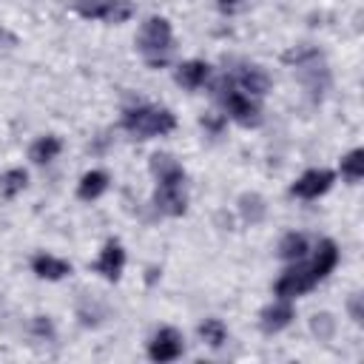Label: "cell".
<instances>
[{
  "instance_id": "cell-1",
  "label": "cell",
  "mask_w": 364,
  "mask_h": 364,
  "mask_svg": "<svg viewBox=\"0 0 364 364\" xmlns=\"http://www.w3.org/2000/svg\"><path fill=\"white\" fill-rule=\"evenodd\" d=\"M176 119L168 108H154V105H136L128 108L122 114V128L128 134H134L136 139H151V136H162L168 131H173Z\"/></svg>"
},
{
  "instance_id": "cell-2",
  "label": "cell",
  "mask_w": 364,
  "mask_h": 364,
  "mask_svg": "<svg viewBox=\"0 0 364 364\" xmlns=\"http://www.w3.org/2000/svg\"><path fill=\"white\" fill-rule=\"evenodd\" d=\"M142 57L151 65H162L168 60V54L173 51V34H171V23L165 17H148L142 23L139 40H136Z\"/></svg>"
},
{
  "instance_id": "cell-3",
  "label": "cell",
  "mask_w": 364,
  "mask_h": 364,
  "mask_svg": "<svg viewBox=\"0 0 364 364\" xmlns=\"http://www.w3.org/2000/svg\"><path fill=\"white\" fill-rule=\"evenodd\" d=\"M71 9L85 20H105V23H125L136 11L131 0H71Z\"/></svg>"
},
{
  "instance_id": "cell-4",
  "label": "cell",
  "mask_w": 364,
  "mask_h": 364,
  "mask_svg": "<svg viewBox=\"0 0 364 364\" xmlns=\"http://www.w3.org/2000/svg\"><path fill=\"white\" fill-rule=\"evenodd\" d=\"M222 102H225V111L230 114V119H236L239 125H245V128H253V125H259L262 122V111H259V105L247 97V94H242V91H228V94H222Z\"/></svg>"
},
{
  "instance_id": "cell-5",
  "label": "cell",
  "mask_w": 364,
  "mask_h": 364,
  "mask_svg": "<svg viewBox=\"0 0 364 364\" xmlns=\"http://www.w3.org/2000/svg\"><path fill=\"white\" fill-rule=\"evenodd\" d=\"M316 284H318V282H316L310 264H299V267H290V270H284V273L279 276V282H276V296L293 299V296H301V293L313 290Z\"/></svg>"
},
{
  "instance_id": "cell-6",
  "label": "cell",
  "mask_w": 364,
  "mask_h": 364,
  "mask_svg": "<svg viewBox=\"0 0 364 364\" xmlns=\"http://www.w3.org/2000/svg\"><path fill=\"white\" fill-rule=\"evenodd\" d=\"M182 350H185L182 333L173 330V327H162V330L151 338V344H148V355H151L154 361H173V358L182 355Z\"/></svg>"
},
{
  "instance_id": "cell-7",
  "label": "cell",
  "mask_w": 364,
  "mask_h": 364,
  "mask_svg": "<svg viewBox=\"0 0 364 364\" xmlns=\"http://www.w3.org/2000/svg\"><path fill=\"white\" fill-rule=\"evenodd\" d=\"M333 179H336V173L333 171H327V168H316V171H307L304 176H299L296 182H293V196H301V199H316V196H321V193H327L330 191V185H333Z\"/></svg>"
},
{
  "instance_id": "cell-8",
  "label": "cell",
  "mask_w": 364,
  "mask_h": 364,
  "mask_svg": "<svg viewBox=\"0 0 364 364\" xmlns=\"http://www.w3.org/2000/svg\"><path fill=\"white\" fill-rule=\"evenodd\" d=\"M94 267H97V273H102L108 282H117V279L122 276V267H125V250H122V245H119L117 239H108Z\"/></svg>"
},
{
  "instance_id": "cell-9",
  "label": "cell",
  "mask_w": 364,
  "mask_h": 364,
  "mask_svg": "<svg viewBox=\"0 0 364 364\" xmlns=\"http://www.w3.org/2000/svg\"><path fill=\"white\" fill-rule=\"evenodd\" d=\"M154 205H156L159 213L182 216L188 210V199H185L182 185H159L156 193H154Z\"/></svg>"
},
{
  "instance_id": "cell-10",
  "label": "cell",
  "mask_w": 364,
  "mask_h": 364,
  "mask_svg": "<svg viewBox=\"0 0 364 364\" xmlns=\"http://www.w3.org/2000/svg\"><path fill=\"white\" fill-rule=\"evenodd\" d=\"M296 68H299L301 82H304L307 91L313 94V100H321V94H324L327 82H330V74H327V68L321 65V57L307 60V63H301V65H296Z\"/></svg>"
},
{
  "instance_id": "cell-11",
  "label": "cell",
  "mask_w": 364,
  "mask_h": 364,
  "mask_svg": "<svg viewBox=\"0 0 364 364\" xmlns=\"http://www.w3.org/2000/svg\"><path fill=\"white\" fill-rule=\"evenodd\" d=\"M293 316H296V310H293L290 301H276V304H267L259 313V327L264 333H279L293 321Z\"/></svg>"
},
{
  "instance_id": "cell-12",
  "label": "cell",
  "mask_w": 364,
  "mask_h": 364,
  "mask_svg": "<svg viewBox=\"0 0 364 364\" xmlns=\"http://www.w3.org/2000/svg\"><path fill=\"white\" fill-rule=\"evenodd\" d=\"M151 171L159 179V185H182L185 182V171L171 154H154L151 156Z\"/></svg>"
},
{
  "instance_id": "cell-13",
  "label": "cell",
  "mask_w": 364,
  "mask_h": 364,
  "mask_svg": "<svg viewBox=\"0 0 364 364\" xmlns=\"http://www.w3.org/2000/svg\"><path fill=\"white\" fill-rule=\"evenodd\" d=\"M31 270L40 276V279H48V282H57L63 276L71 273V264L65 259H57V256H48V253H37L31 259Z\"/></svg>"
},
{
  "instance_id": "cell-14",
  "label": "cell",
  "mask_w": 364,
  "mask_h": 364,
  "mask_svg": "<svg viewBox=\"0 0 364 364\" xmlns=\"http://www.w3.org/2000/svg\"><path fill=\"white\" fill-rule=\"evenodd\" d=\"M338 264V247H336V242L333 239H324V242H318V250H316V259L310 262V270H313V276H316V282H321L333 267Z\"/></svg>"
},
{
  "instance_id": "cell-15",
  "label": "cell",
  "mask_w": 364,
  "mask_h": 364,
  "mask_svg": "<svg viewBox=\"0 0 364 364\" xmlns=\"http://www.w3.org/2000/svg\"><path fill=\"white\" fill-rule=\"evenodd\" d=\"M208 74H210V65L208 63H202V60H188V63H182L179 68H176V82L182 85V88H199L205 80H208Z\"/></svg>"
},
{
  "instance_id": "cell-16",
  "label": "cell",
  "mask_w": 364,
  "mask_h": 364,
  "mask_svg": "<svg viewBox=\"0 0 364 364\" xmlns=\"http://www.w3.org/2000/svg\"><path fill=\"white\" fill-rule=\"evenodd\" d=\"M236 205H239V216H242L247 225H259V222L267 216V202H264L259 193H253V191H250V193H242Z\"/></svg>"
},
{
  "instance_id": "cell-17",
  "label": "cell",
  "mask_w": 364,
  "mask_h": 364,
  "mask_svg": "<svg viewBox=\"0 0 364 364\" xmlns=\"http://www.w3.org/2000/svg\"><path fill=\"white\" fill-rule=\"evenodd\" d=\"M236 82L242 85V91H250V94H267V88H270V77L259 65H245L239 71Z\"/></svg>"
},
{
  "instance_id": "cell-18",
  "label": "cell",
  "mask_w": 364,
  "mask_h": 364,
  "mask_svg": "<svg viewBox=\"0 0 364 364\" xmlns=\"http://www.w3.org/2000/svg\"><path fill=\"white\" fill-rule=\"evenodd\" d=\"M105 188H108V173H105V171H88V173H82L80 185H77V196L85 199V202H91V199H97Z\"/></svg>"
},
{
  "instance_id": "cell-19",
  "label": "cell",
  "mask_w": 364,
  "mask_h": 364,
  "mask_svg": "<svg viewBox=\"0 0 364 364\" xmlns=\"http://www.w3.org/2000/svg\"><path fill=\"white\" fill-rule=\"evenodd\" d=\"M60 148H63V142H60L57 136H40V139L31 142L28 156H31L34 165H46V162H51V159L60 154Z\"/></svg>"
},
{
  "instance_id": "cell-20",
  "label": "cell",
  "mask_w": 364,
  "mask_h": 364,
  "mask_svg": "<svg viewBox=\"0 0 364 364\" xmlns=\"http://www.w3.org/2000/svg\"><path fill=\"white\" fill-rule=\"evenodd\" d=\"M26 182H28V173H26L23 168H11V171H6V173L0 176V193H3L6 199H11V196H17V193L26 188Z\"/></svg>"
},
{
  "instance_id": "cell-21",
  "label": "cell",
  "mask_w": 364,
  "mask_h": 364,
  "mask_svg": "<svg viewBox=\"0 0 364 364\" xmlns=\"http://www.w3.org/2000/svg\"><path fill=\"white\" fill-rule=\"evenodd\" d=\"M199 336H202V341H208V344L216 350V347H222V344L228 341V327H225L219 318H205V321L199 324Z\"/></svg>"
},
{
  "instance_id": "cell-22",
  "label": "cell",
  "mask_w": 364,
  "mask_h": 364,
  "mask_svg": "<svg viewBox=\"0 0 364 364\" xmlns=\"http://www.w3.org/2000/svg\"><path fill=\"white\" fill-rule=\"evenodd\" d=\"M307 253V239L304 233H287L282 242H279V256L282 259H301Z\"/></svg>"
},
{
  "instance_id": "cell-23",
  "label": "cell",
  "mask_w": 364,
  "mask_h": 364,
  "mask_svg": "<svg viewBox=\"0 0 364 364\" xmlns=\"http://www.w3.org/2000/svg\"><path fill=\"white\" fill-rule=\"evenodd\" d=\"M341 173H344L350 182H358V179L364 176V151H361V148L350 151V154L341 159Z\"/></svg>"
},
{
  "instance_id": "cell-24",
  "label": "cell",
  "mask_w": 364,
  "mask_h": 364,
  "mask_svg": "<svg viewBox=\"0 0 364 364\" xmlns=\"http://www.w3.org/2000/svg\"><path fill=\"white\" fill-rule=\"evenodd\" d=\"M310 330H313V336L318 341H330L336 336V318H333V313H316L310 318Z\"/></svg>"
},
{
  "instance_id": "cell-25",
  "label": "cell",
  "mask_w": 364,
  "mask_h": 364,
  "mask_svg": "<svg viewBox=\"0 0 364 364\" xmlns=\"http://www.w3.org/2000/svg\"><path fill=\"white\" fill-rule=\"evenodd\" d=\"M77 316L82 318V324H97V321H100V316H102V310H100L94 301H91V307H88V299H80Z\"/></svg>"
},
{
  "instance_id": "cell-26",
  "label": "cell",
  "mask_w": 364,
  "mask_h": 364,
  "mask_svg": "<svg viewBox=\"0 0 364 364\" xmlns=\"http://www.w3.org/2000/svg\"><path fill=\"white\" fill-rule=\"evenodd\" d=\"M31 333L40 338H54V324L48 316H34L31 318Z\"/></svg>"
},
{
  "instance_id": "cell-27",
  "label": "cell",
  "mask_w": 364,
  "mask_h": 364,
  "mask_svg": "<svg viewBox=\"0 0 364 364\" xmlns=\"http://www.w3.org/2000/svg\"><path fill=\"white\" fill-rule=\"evenodd\" d=\"M347 310H350V318H353L355 324H361V321H364V296H361V293H353L350 301H347Z\"/></svg>"
},
{
  "instance_id": "cell-28",
  "label": "cell",
  "mask_w": 364,
  "mask_h": 364,
  "mask_svg": "<svg viewBox=\"0 0 364 364\" xmlns=\"http://www.w3.org/2000/svg\"><path fill=\"white\" fill-rule=\"evenodd\" d=\"M0 46H17V37L3 26H0Z\"/></svg>"
},
{
  "instance_id": "cell-29",
  "label": "cell",
  "mask_w": 364,
  "mask_h": 364,
  "mask_svg": "<svg viewBox=\"0 0 364 364\" xmlns=\"http://www.w3.org/2000/svg\"><path fill=\"white\" fill-rule=\"evenodd\" d=\"M216 3H219L222 11H233V9L239 6V0H216Z\"/></svg>"
}]
</instances>
